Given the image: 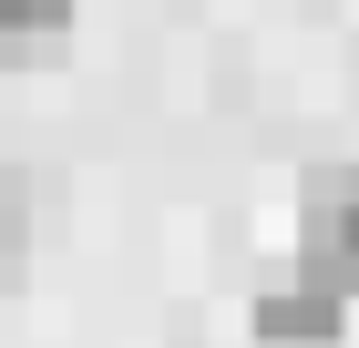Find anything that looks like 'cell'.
<instances>
[{
    "mask_svg": "<svg viewBox=\"0 0 359 348\" xmlns=\"http://www.w3.org/2000/svg\"><path fill=\"white\" fill-rule=\"evenodd\" d=\"M21 246H31V236H21V205H11V195H0V287H11V277H21Z\"/></svg>",
    "mask_w": 359,
    "mask_h": 348,
    "instance_id": "cell-4",
    "label": "cell"
},
{
    "mask_svg": "<svg viewBox=\"0 0 359 348\" xmlns=\"http://www.w3.org/2000/svg\"><path fill=\"white\" fill-rule=\"evenodd\" d=\"M247 318H257V338H267V348H329L339 318H349V297L318 287V277H298V287H257Z\"/></svg>",
    "mask_w": 359,
    "mask_h": 348,
    "instance_id": "cell-2",
    "label": "cell"
},
{
    "mask_svg": "<svg viewBox=\"0 0 359 348\" xmlns=\"http://www.w3.org/2000/svg\"><path fill=\"white\" fill-rule=\"evenodd\" d=\"M72 41V0H0V72H31Z\"/></svg>",
    "mask_w": 359,
    "mask_h": 348,
    "instance_id": "cell-3",
    "label": "cell"
},
{
    "mask_svg": "<svg viewBox=\"0 0 359 348\" xmlns=\"http://www.w3.org/2000/svg\"><path fill=\"white\" fill-rule=\"evenodd\" d=\"M298 277L359 297V174H318L298 205Z\"/></svg>",
    "mask_w": 359,
    "mask_h": 348,
    "instance_id": "cell-1",
    "label": "cell"
}]
</instances>
